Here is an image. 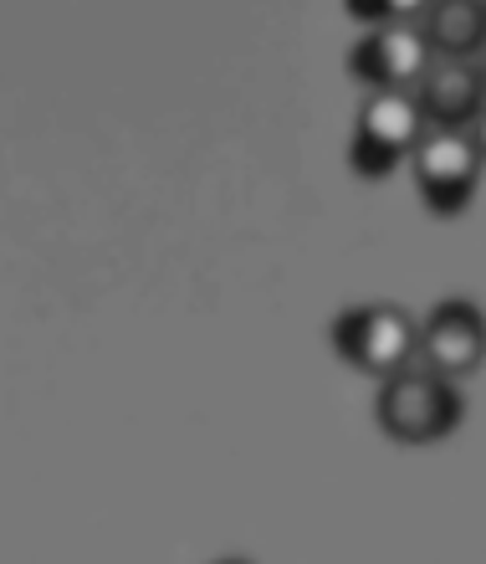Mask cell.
Segmentation results:
<instances>
[{
	"instance_id": "1",
	"label": "cell",
	"mask_w": 486,
	"mask_h": 564,
	"mask_svg": "<svg viewBox=\"0 0 486 564\" xmlns=\"http://www.w3.org/2000/svg\"><path fill=\"white\" fill-rule=\"evenodd\" d=\"M461 390L451 375L430 370V365H405V370L384 375L379 386V426L399 446H435L461 426Z\"/></svg>"
},
{
	"instance_id": "2",
	"label": "cell",
	"mask_w": 486,
	"mask_h": 564,
	"mask_svg": "<svg viewBox=\"0 0 486 564\" xmlns=\"http://www.w3.org/2000/svg\"><path fill=\"white\" fill-rule=\"evenodd\" d=\"M426 108L415 98V88H379L368 93L354 119V144H349V164L358 180H384L415 154V144L426 139Z\"/></svg>"
},
{
	"instance_id": "3",
	"label": "cell",
	"mask_w": 486,
	"mask_h": 564,
	"mask_svg": "<svg viewBox=\"0 0 486 564\" xmlns=\"http://www.w3.org/2000/svg\"><path fill=\"white\" fill-rule=\"evenodd\" d=\"M333 349L364 375H395L420 359V324L399 303H358L333 318Z\"/></svg>"
},
{
	"instance_id": "4",
	"label": "cell",
	"mask_w": 486,
	"mask_h": 564,
	"mask_svg": "<svg viewBox=\"0 0 486 564\" xmlns=\"http://www.w3.org/2000/svg\"><path fill=\"white\" fill-rule=\"evenodd\" d=\"M482 164L486 154L472 129H426V139L410 154L415 191L435 216H461L472 206L476 185H482Z\"/></svg>"
},
{
	"instance_id": "5",
	"label": "cell",
	"mask_w": 486,
	"mask_h": 564,
	"mask_svg": "<svg viewBox=\"0 0 486 564\" xmlns=\"http://www.w3.org/2000/svg\"><path fill=\"white\" fill-rule=\"evenodd\" d=\"M435 62L420 21H384V26H368L364 42L349 52V73L364 83L368 93L379 88H415L426 67Z\"/></svg>"
},
{
	"instance_id": "6",
	"label": "cell",
	"mask_w": 486,
	"mask_h": 564,
	"mask_svg": "<svg viewBox=\"0 0 486 564\" xmlns=\"http://www.w3.org/2000/svg\"><path fill=\"white\" fill-rule=\"evenodd\" d=\"M486 359V313L466 297H445L420 318V365L466 380Z\"/></svg>"
},
{
	"instance_id": "7",
	"label": "cell",
	"mask_w": 486,
	"mask_h": 564,
	"mask_svg": "<svg viewBox=\"0 0 486 564\" xmlns=\"http://www.w3.org/2000/svg\"><path fill=\"white\" fill-rule=\"evenodd\" d=\"M415 98L426 108L430 129H472L486 108V73L482 62L466 57H435L426 77L415 83Z\"/></svg>"
},
{
	"instance_id": "8",
	"label": "cell",
	"mask_w": 486,
	"mask_h": 564,
	"mask_svg": "<svg viewBox=\"0 0 486 564\" xmlns=\"http://www.w3.org/2000/svg\"><path fill=\"white\" fill-rule=\"evenodd\" d=\"M420 31L435 57L476 62L486 52V0H430Z\"/></svg>"
},
{
	"instance_id": "9",
	"label": "cell",
	"mask_w": 486,
	"mask_h": 564,
	"mask_svg": "<svg viewBox=\"0 0 486 564\" xmlns=\"http://www.w3.org/2000/svg\"><path fill=\"white\" fill-rule=\"evenodd\" d=\"M430 0H343V11L364 21V26H384V21H420Z\"/></svg>"
},
{
	"instance_id": "10",
	"label": "cell",
	"mask_w": 486,
	"mask_h": 564,
	"mask_svg": "<svg viewBox=\"0 0 486 564\" xmlns=\"http://www.w3.org/2000/svg\"><path fill=\"white\" fill-rule=\"evenodd\" d=\"M472 134H476V144H482V154H486V108H482V119L472 123Z\"/></svg>"
},
{
	"instance_id": "11",
	"label": "cell",
	"mask_w": 486,
	"mask_h": 564,
	"mask_svg": "<svg viewBox=\"0 0 486 564\" xmlns=\"http://www.w3.org/2000/svg\"><path fill=\"white\" fill-rule=\"evenodd\" d=\"M476 62H482V73H486V52H482V57H476Z\"/></svg>"
}]
</instances>
